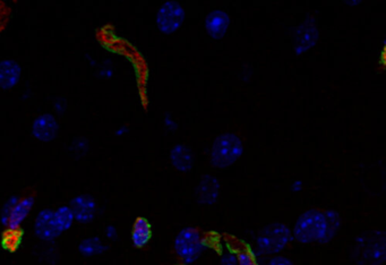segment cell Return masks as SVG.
Segmentation results:
<instances>
[{
	"instance_id": "cell-20",
	"label": "cell",
	"mask_w": 386,
	"mask_h": 265,
	"mask_svg": "<svg viewBox=\"0 0 386 265\" xmlns=\"http://www.w3.org/2000/svg\"><path fill=\"white\" fill-rule=\"evenodd\" d=\"M90 149V143L85 137H75L69 145V153L75 159L83 158Z\"/></svg>"
},
{
	"instance_id": "cell-7",
	"label": "cell",
	"mask_w": 386,
	"mask_h": 265,
	"mask_svg": "<svg viewBox=\"0 0 386 265\" xmlns=\"http://www.w3.org/2000/svg\"><path fill=\"white\" fill-rule=\"evenodd\" d=\"M320 29L316 18L308 15L301 24H298L292 33L294 52L297 57L303 56L316 47L320 41Z\"/></svg>"
},
{
	"instance_id": "cell-17",
	"label": "cell",
	"mask_w": 386,
	"mask_h": 265,
	"mask_svg": "<svg viewBox=\"0 0 386 265\" xmlns=\"http://www.w3.org/2000/svg\"><path fill=\"white\" fill-rule=\"evenodd\" d=\"M78 249L82 257H95L106 253L109 249V245H107L100 237L90 236L80 240Z\"/></svg>"
},
{
	"instance_id": "cell-10",
	"label": "cell",
	"mask_w": 386,
	"mask_h": 265,
	"mask_svg": "<svg viewBox=\"0 0 386 265\" xmlns=\"http://www.w3.org/2000/svg\"><path fill=\"white\" fill-rule=\"evenodd\" d=\"M61 130L59 121L54 113H44L35 117L32 123V136L42 143H50L57 139Z\"/></svg>"
},
{
	"instance_id": "cell-13",
	"label": "cell",
	"mask_w": 386,
	"mask_h": 265,
	"mask_svg": "<svg viewBox=\"0 0 386 265\" xmlns=\"http://www.w3.org/2000/svg\"><path fill=\"white\" fill-rule=\"evenodd\" d=\"M169 160L176 171L183 173H189L194 168V151L188 145L178 143L171 147L169 152Z\"/></svg>"
},
{
	"instance_id": "cell-27",
	"label": "cell",
	"mask_w": 386,
	"mask_h": 265,
	"mask_svg": "<svg viewBox=\"0 0 386 265\" xmlns=\"http://www.w3.org/2000/svg\"><path fill=\"white\" fill-rule=\"evenodd\" d=\"M104 236L109 242H116L118 240V230L117 228L114 225H108L104 229Z\"/></svg>"
},
{
	"instance_id": "cell-11",
	"label": "cell",
	"mask_w": 386,
	"mask_h": 265,
	"mask_svg": "<svg viewBox=\"0 0 386 265\" xmlns=\"http://www.w3.org/2000/svg\"><path fill=\"white\" fill-rule=\"evenodd\" d=\"M220 180L213 175H203L198 180L195 187V199L196 202L205 207H211L217 202L220 197Z\"/></svg>"
},
{
	"instance_id": "cell-22",
	"label": "cell",
	"mask_w": 386,
	"mask_h": 265,
	"mask_svg": "<svg viewBox=\"0 0 386 265\" xmlns=\"http://www.w3.org/2000/svg\"><path fill=\"white\" fill-rule=\"evenodd\" d=\"M237 254L238 265H260L258 257H255L252 251L241 249Z\"/></svg>"
},
{
	"instance_id": "cell-15",
	"label": "cell",
	"mask_w": 386,
	"mask_h": 265,
	"mask_svg": "<svg viewBox=\"0 0 386 265\" xmlns=\"http://www.w3.org/2000/svg\"><path fill=\"white\" fill-rule=\"evenodd\" d=\"M35 199L33 196H25L22 197L18 205L13 210L11 218H9L8 225H7V230L12 233H18L20 227L23 225L25 220L29 218L32 210L35 208Z\"/></svg>"
},
{
	"instance_id": "cell-19",
	"label": "cell",
	"mask_w": 386,
	"mask_h": 265,
	"mask_svg": "<svg viewBox=\"0 0 386 265\" xmlns=\"http://www.w3.org/2000/svg\"><path fill=\"white\" fill-rule=\"evenodd\" d=\"M54 216H56V220H57L61 233L68 231L74 225V222H76L74 214H73L72 209L69 205H61L59 208L56 209L54 210Z\"/></svg>"
},
{
	"instance_id": "cell-23",
	"label": "cell",
	"mask_w": 386,
	"mask_h": 265,
	"mask_svg": "<svg viewBox=\"0 0 386 265\" xmlns=\"http://www.w3.org/2000/svg\"><path fill=\"white\" fill-rule=\"evenodd\" d=\"M217 265H238L237 252L230 251V249L224 251V253L221 254L219 264Z\"/></svg>"
},
{
	"instance_id": "cell-12",
	"label": "cell",
	"mask_w": 386,
	"mask_h": 265,
	"mask_svg": "<svg viewBox=\"0 0 386 265\" xmlns=\"http://www.w3.org/2000/svg\"><path fill=\"white\" fill-rule=\"evenodd\" d=\"M231 18L224 9H213L206 15L204 20V29L206 35L213 40H222L229 31Z\"/></svg>"
},
{
	"instance_id": "cell-25",
	"label": "cell",
	"mask_w": 386,
	"mask_h": 265,
	"mask_svg": "<svg viewBox=\"0 0 386 265\" xmlns=\"http://www.w3.org/2000/svg\"><path fill=\"white\" fill-rule=\"evenodd\" d=\"M265 265H295V263L284 255H275V257H270Z\"/></svg>"
},
{
	"instance_id": "cell-1",
	"label": "cell",
	"mask_w": 386,
	"mask_h": 265,
	"mask_svg": "<svg viewBox=\"0 0 386 265\" xmlns=\"http://www.w3.org/2000/svg\"><path fill=\"white\" fill-rule=\"evenodd\" d=\"M350 257L356 265H383L386 263V231L367 230L356 237Z\"/></svg>"
},
{
	"instance_id": "cell-14",
	"label": "cell",
	"mask_w": 386,
	"mask_h": 265,
	"mask_svg": "<svg viewBox=\"0 0 386 265\" xmlns=\"http://www.w3.org/2000/svg\"><path fill=\"white\" fill-rule=\"evenodd\" d=\"M22 78V67L14 59L0 61V87L4 91H11L18 87Z\"/></svg>"
},
{
	"instance_id": "cell-18",
	"label": "cell",
	"mask_w": 386,
	"mask_h": 265,
	"mask_svg": "<svg viewBox=\"0 0 386 265\" xmlns=\"http://www.w3.org/2000/svg\"><path fill=\"white\" fill-rule=\"evenodd\" d=\"M324 214H325L327 227H326L325 237L320 242L322 245H326V244H329L334 240L335 236L340 231L341 223H342L340 214L334 209H327V210L324 211Z\"/></svg>"
},
{
	"instance_id": "cell-16",
	"label": "cell",
	"mask_w": 386,
	"mask_h": 265,
	"mask_svg": "<svg viewBox=\"0 0 386 265\" xmlns=\"http://www.w3.org/2000/svg\"><path fill=\"white\" fill-rule=\"evenodd\" d=\"M131 238L134 247L144 248L149 245L152 238V226L149 220L144 216H138L133 223Z\"/></svg>"
},
{
	"instance_id": "cell-21",
	"label": "cell",
	"mask_w": 386,
	"mask_h": 265,
	"mask_svg": "<svg viewBox=\"0 0 386 265\" xmlns=\"http://www.w3.org/2000/svg\"><path fill=\"white\" fill-rule=\"evenodd\" d=\"M20 199H22V197H20V196L18 195L9 196L6 202H5V204L3 205V209H1V212H0V221H1V225H3L4 227L7 228L11 214H12L15 207L20 202Z\"/></svg>"
},
{
	"instance_id": "cell-32",
	"label": "cell",
	"mask_w": 386,
	"mask_h": 265,
	"mask_svg": "<svg viewBox=\"0 0 386 265\" xmlns=\"http://www.w3.org/2000/svg\"><path fill=\"white\" fill-rule=\"evenodd\" d=\"M383 187L384 190H386V168L385 171H383Z\"/></svg>"
},
{
	"instance_id": "cell-2",
	"label": "cell",
	"mask_w": 386,
	"mask_h": 265,
	"mask_svg": "<svg viewBox=\"0 0 386 265\" xmlns=\"http://www.w3.org/2000/svg\"><path fill=\"white\" fill-rule=\"evenodd\" d=\"M292 240V229L282 222H273L258 231L252 252L258 259L275 257L280 255Z\"/></svg>"
},
{
	"instance_id": "cell-4",
	"label": "cell",
	"mask_w": 386,
	"mask_h": 265,
	"mask_svg": "<svg viewBox=\"0 0 386 265\" xmlns=\"http://www.w3.org/2000/svg\"><path fill=\"white\" fill-rule=\"evenodd\" d=\"M326 216L324 211L318 209H309L305 211L296 220L292 228V235L296 242L303 245L320 244L326 234Z\"/></svg>"
},
{
	"instance_id": "cell-30",
	"label": "cell",
	"mask_w": 386,
	"mask_h": 265,
	"mask_svg": "<svg viewBox=\"0 0 386 265\" xmlns=\"http://www.w3.org/2000/svg\"><path fill=\"white\" fill-rule=\"evenodd\" d=\"M380 63L386 66V38L383 41V50H382V55H380Z\"/></svg>"
},
{
	"instance_id": "cell-8",
	"label": "cell",
	"mask_w": 386,
	"mask_h": 265,
	"mask_svg": "<svg viewBox=\"0 0 386 265\" xmlns=\"http://www.w3.org/2000/svg\"><path fill=\"white\" fill-rule=\"evenodd\" d=\"M33 231L37 240L43 242H52L59 238L63 233L59 229L54 210L43 209L35 216Z\"/></svg>"
},
{
	"instance_id": "cell-26",
	"label": "cell",
	"mask_w": 386,
	"mask_h": 265,
	"mask_svg": "<svg viewBox=\"0 0 386 265\" xmlns=\"http://www.w3.org/2000/svg\"><path fill=\"white\" fill-rule=\"evenodd\" d=\"M54 108L58 115H63L67 109V101L65 98H56L54 100Z\"/></svg>"
},
{
	"instance_id": "cell-31",
	"label": "cell",
	"mask_w": 386,
	"mask_h": 265,
	"mask_svg": "<svg viewBox=\"0 0 386 265\" xmlns=\"http://www.w3.org/2000/svg\"><path fill=\"white\" fill-rule=\"evenodd\" d=\"M344 4H346V6L355 7L361 5L363 1H361V0H349V1H344Z\"/></svg>"
},
{
	"instance_id": "cell-3",
	"label": "cell",
	"mask_w": 386,
	"mask_h": 265,
	"mask_svg": "<svg viewBox=\"0 0 386 265\" xmlns=\"http://www.w3.org/2000/svg\"><path fill=\"white\" fill-rule=\"evenodd\" d=\"M245 152L243 140L235 132H222L215 137L210 150V162L217 169L231 167Z\"/></svg>"
},
{
	"instance_id": "cell-9",
	"label": "cell",
	"mask_w": 386,
	"mask_h": 265,
	"mask_svg": "<svg viewBox=\"0 0 386 265\" xmlns=\"http://www.w3.org/2000/svg\"><path fill=\"white\" fill-rule=\"evenodd\" d=\"M75 216V220L80 225H89L95 221L99 214V205L95 196L90 194H80L73 197L69 202Z\"/></svg>"
},
{
	"instance_id": "cell-28",
	"label": "cell",
	"mask_w": 386,
	"mask_h": 265,
	"mask_svg": "<svg viewBox=\"0 0 386 265\" xmlns=\"http://www.w3.org/2000/svg\"><path fill=\"white\" fill-rule=\"evenodd\" d=\"M303 190V183L301 182V180H299V179L294 180V182L291 183V185H290V190H291L292 193H301Z\"/></svg>"
},
{
	"instance_id": "cell-24",
	"label": "cell",
	"mask_w": 386,
	"mask_h": 265,
	"mask_svg": "<svg viewBox=\"0 0 386 265\" xmlns=\"http://www.w3.org/2000/svg\"><path fill=\"white\" fill-rule=\"evenodd\" d=\"M163 125L168 132H175L178 130V123L170 113H166L163 116Z\"/></svg>"
},
{
	"instance_id": "cell-29",
	"label": "cell",
	"mask_w": 386,
	"mask_h": 265,
	"mask_svg": "<svg viewBox=\"0 0 386 265\" xmlns=\"http://www.w3.org/2000/svg\"><path fill=\"white\" fill-rule=\"evenodd\" d=\"M128 126H126V125H123V126L118 127L117 130H116L115 134L117 136H125L126 134H128Z\"/></svg>"
},
{
	"instance_id": "cell-5",
	"label": "cell",
	"mask_w": 386,
	"mask_h": 265,
	"mask_svg": "<svg viewBox=\"0 0 386 265\" xmlns=\"http://www.w3.org/2000/svg\"><path fill=\"white\" fill-rule=\"evenodd\" d=\"M209 248V244L198 228L185 227L178 233L174 249L185 265L194 264Z\"/></svg>"
},
{
	"instance_id": "cell-6",
	"label": "cell",
	"mask_w": 386,
	"mask_h": 265,
	"mask_svg": "<svg viewBox=\"0 0 386 265\" xmlns=\"http://www.w3.org/2000/svg\"><path fill=\"white\" fill-rule=\"evenodd\" d=\"M186 20V11L177 0H167L157 9L155 24L164 35H171L183 27Z\"/></svg>"
}]
</instances>
